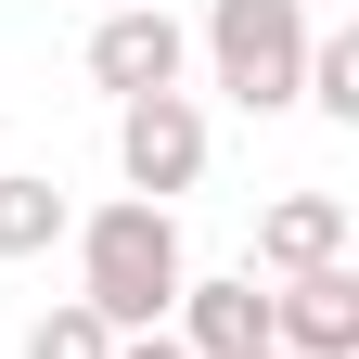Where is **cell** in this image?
<instances>
[{"mask_svg":"<svg viewBox=\"0 0 359 359\" xmlns=\"http://www.w3.org/2000/svg\"><path fill=\"white\" fill-rule=\"evenodd\" d=\"M269 346L283 359H359V269H295V283H269Z\"/></svg>","mask_w":359,"mask_h":359,"instance_id":"obj_6","label":"cell"},{"mask_svg":"<svg viewBox=\"0 0 359 359\" xmlns=\"http://www.w3.org/2000/svg\"><path fill=\"white\" fill-rule=\"evenodd\" d=\"M346 257V193H269L257 205V269L295 283V269H334Z\"/></svg>","mask_w":359,"mask_h":359,"instance_id":"obj_7","label":"cell"},{"mask_svg":"<svg viewBox=\"0 0 359 359\" xmlns=\"http://www.w3.org/2000/svg\"><path fill=\"white\" fill-rule=\"evenodd\" d=\"M65 244H77V308H90L103 334H167L180 283H193V257H180V205L116 193V205H90Z\"/></svg>","mask_w":359,"mask_h":359,"instance_id":"obj_1","label":"cell"},{"mask_svg":"<svg viewBox=\"0 0 359 359\" xmlns=\"http://www.w3.org/2000/svg\"><path fill=\"white\" fill-rule=\"evenodd\" d=\"M116 359H180V346L167 334H116Z\"/></svg>","mask_w":359,"mask_h":359,"instance_id":"obj_11","label":"cell"},{"mask_svg":"<svg viewBox=\"0 0 359 359\" xmlns=\"http://www.w3.org/2000/svg\"><path fill=\"white\" fill-rule=\"evenodd\" d=\"M193 77V26L167 13V0H142V13H90V90L103 103H154V90Z\"/></svg>","mask_w":359,"mask_h":359,"instance_id":"obj_4","label":"cell"},{"mask_svg":"<svg viewBox=\"0 0 359 359\" xmlns=\"http://www.w3.org/2000/svg\"><path fill=\"white\" fill-rule=\"evenodd\" d=\"M308 0H205V26H193V52L205 77L231 90L244 116H295V77H308Z\"/></svg>","mask_w":359,"mask_h":359,"instance_id":"obj_2","label":"cell"},{"mask_svg":"<svg viewBox=\"0 0 359 359\" xmlns=\"http://www.w3.org/2000/svg\"><path fill=\"white\" fill-rule=\"evenodd\" d=\"M308 13H321V0H308Z\"/></svg>","mask_w":359,"mask_h":359,"instance_id":"obj_14","label":"cell"},{"mask_svg":"<svg viewBox=\"0 0 359 359\" xmlns=\"http://www.w3.org/2000/svg\"><path fill=\"white\" fill-rule=\"evenodd\" d=\"M90 13H142V0H90Z\"/></svg>","mask_w":359,"mask_h":359,"instance_id":"obj_12","label":"cell"},{"mask_svg":"<svg viewBox=\"0 0 359 359\" xmlns=\"http://www.w3.org/2000/svg\"><path fill=\"white\" fill-rule=\"evenodd\" d=\"M116 180L142 205H180L205 180V103L193 90H154V103H116Z\"/></svg>","mask_w":359,"mask_h":359,"instance_id":"obj_3","label":"cell"},{"mask_svg":"<svg viewBox=\"0 0 359 359\" xmlns=\"http://www.w3.org/2000/svg\"><path fill=\"white\" fill-rule=\"evenodd\" d=\"M26 359H116V334L65 295V308H39V321H26Z\"/></svg>","mask_w":359,"mask_h":359,"instance_id":"obj_10","label":"cell"},{"mask_svg":"<svg viewBox=\"0 0 359 359\" xmlns=\"http://www.w3.org/2000/svg\"><path fill=\"white\" fill-rule=\"evenodd\" d=\"M295 103L334 116V128H359V26H308V77H295Z\"/></svg>","mask_w":359,"mask_h":359,"instance_id":"obj_9","label":"cell"},{"mask_svg":"<svg viewBox=\"0 0 359 359\" xmlns=\"http://www.w3.org/2000/svg\"><path fill=\"white\" fill-rule=\"evenodd\" d=\"M65 231H77V205H65V180H52V167H0V257L26 269V257H52Z\"/></svg>","mask_w":359,"mask_h":359,"instance_id":"obj_8","label":"cell"},{"mask_svg":"<svg viewBox=\"0 0 359 359\" xmlns=\"http://www.w3.org/2000/svg\"><path fill=\"white\" fill-rule=\"evenodd\" d=\"M257 359H283V346H257Z\"/></svg>","mask_w":359,"mask_h":359,"instance_id":"obj_13","label":"cell"},{"mask_svg":"<svg viewBox=\"0 0 359 359\" xmlns=\"http://www.w3.org/2000/svg\"><path fill=\"white\" fill-rule=\"evenodd\" d=\"M167 346L180 359H257L269 346V295H257V269H193L167 308Z\"/></svg>","mask_w":359,"mask_h":359,"instance_id":"obj_5","label":"cell"}]
</instances>
